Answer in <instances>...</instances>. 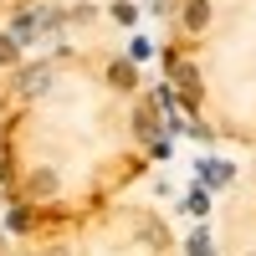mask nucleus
Wrapping results in <instances>:
<instances>
[{"label": "nucleus", "instance_id": "20e7f679", "mask_svg": "<svg viewBox=\"0 0 256 256\" xmlns=\"http://www.w3.org/2000/svg\"><path fill=\"white\" fill-rule=\"evenodd\" d=\"M246 256H256V251H246Z\"/></svg>", "mask_w": 256, "mask_h": 256}, {"label": "nucleus", "instance_id": "f257e3e1", "mask_svg": "<svg viewBox=\"0 0 256 256\" xmlns=\"http://www.w3.org/2000/svg\"><path fill=\"white\" fill-rule=\"evenodd\" d=\"M205 20H210V6H205V0H190V16H184V26H190V31H200Z\"/></svg>", "mask_w": 256, "mask_h": 256}, {"label": "nucleus", "instance_id": "f03ea898", "mask_svg": "<svg viewBox=\"0 0 256 256\" xmlns=\"http://www.w3.org/2000/svg\"><path fill=\"white\" fill-rule=\"evenodd\" d=\"M56 180H52V169H36V180H31V195H52Z\"/></svg>", "mask_w": 256, "mask_h": 256}, {"label": "nucleus", "instance_id": "7ed1b4c3", "mask_svg": "<svg viewBox=\"0 0 256 256\" xmlns=\"http://www.w3.org/2000/svg\"><path fill=\"white\" fill-rule=\"evenodd\" d=\"M16 56H20V52H16V41H10V36H0V62H16Z\"/></svg>", "mask_w": 256, "mask_h": 256}]
</instances>
